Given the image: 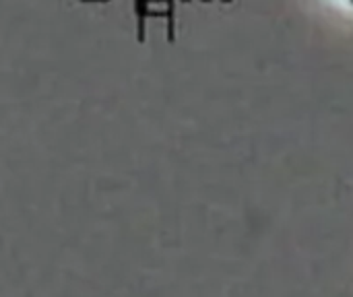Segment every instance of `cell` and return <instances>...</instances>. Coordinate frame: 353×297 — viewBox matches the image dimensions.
Segmentation results:
<instances>
[{
    "label": "cell",
    "mask_w": 353,
    "mask_h": 297,
    "mask_svg": "<svg viewBox=\"0 0 353 297\" xmlns=\"http://www.w3.org/2000/svg\"><path fill=\"white\" fill-rule=\"evenodd\" d=\"M352 2H353V0H352Z\"/></svg>",
    "instance_id": "2"
},
{
    "label": "cell",
    "mask_w": 353,
    "mask_h": 297,
    "mask_svg": "<svg viewBox=\"0 0 353 297\" xmlns=\"http://www.w3.org/2000/svg\"><path fill=\"white\" fill-rule=\"evenodd\" d=\"M223 2H230V0H223Z\"/></svg>",
    "instance_id": "1"
}]
</instances>
